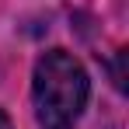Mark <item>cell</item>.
I'll return each instance as SVG.
<instances>
[{
    "mask_svg": "<svg viewBox=\"0 0 129 129\" xmlns=\"http://www.w3.org/2000/svg\"><path fill=\"white\" fill-rule=\"evenodd\" d=\"M87 70L66 49H49L35 63L31 98L42 129H70L87 105Z\"/></svg>",
    "mask_w": 129,
    "mask_h": 129,
    "instance_id": "obj_1",
    "label": "cell"
},
{
    "mask_svg": "<svg viewBox=\"0 0 129 129\" xmlns=\"http://www.w3.org/2000/svg\"><path fill=\"white\" fill-rule=\"evenodd\" d=\"M0 129H14V126H11V119H7V112H4V108H0Z\"/></svg>",
    "mask_w": 129,
    "mask_h": 129,
    "instance_id": "obj_2",
    "label": "cell"
}]
</instances>
